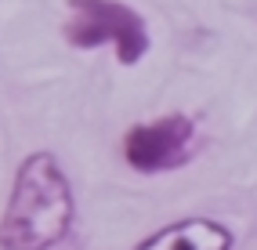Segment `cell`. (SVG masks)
<instances>
[{
  "label": "cell",
  "mask_w": 257,
  "mask_h": 250,
  "mask_svg": "<svg viewBox=\"0 0 257 250\" xmlns=\"http://www.w3.org/2000/svg\"><path fill=\"white\" fill-rule=\"evenodd\" d=\"M76 228V192L55 153L37 149L15 167L0 214V250H55Z\"/></svg>",
  "instance_id": "1"
},
{
  "label": "cell",
  "mask_w": 257,
  "mask_h": 250,
  "mask_svg": "<svg viewBox=\"0 0 257 250\" xmlns=\"http://www.w3.org/2000/svg\"><path fill=\"white\" fill-rule=\"evenodd\" d=\"M69 4V22L62 37L76 51H94V47H112L119 65H138L149 47V26L138 11L123 0H65Z\"/></svg>",
  "instance_id": "2"
},
{
  "label": "cell",
  "mask_w": 257,
  "mask_h": 250,
  "mask_svg": "<svg viewBox=\"0 0 257 250\" xmlns=\"http://www.w3.org/2000/svg\"><path fill=\"white\" fill-rule=\"evenodd\" d=\"M196 153V123L185 112H167L156 120L134 123L123 135V160L138 174L181 171Z\"/></svg>",
  "instance_id": "3"
},
{
  "label": "cell",
  "mask_w": 257,
  "mask_h": 250,
  "mask_svg": "<svg viewBox=\"0 0 257 250\" xmlns=\"http://www.w3.org/2000/svg\"><path fill=\"white\" fill-rule=\"evenodd\" d=\"M232 246H235V236L225 221L196 214V218H178L170 225H160L131 250H232Z\"/></svg>",
  "instance_id": "4"
}]
</instances>
